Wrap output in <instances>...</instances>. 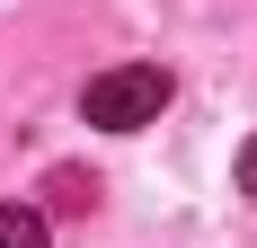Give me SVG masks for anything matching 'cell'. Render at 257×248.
Segmentation results:
<instances>
[{
    "instance_id": "cell-1",
    "label": "cell",
    "mask_w": 257,
    "mask_h": 248,
    "mask_svg": "<svg viewBox=\"0 0 257 248\" xmlns=\"http://www.w3.org/2000/svg\"><path fill=\"white\" fill-rule=\"evenodd\" d=\"M160 106H169V71L160 62H115V71H98L80 89V115L106 124V133H142V124H160Z\"/></svg>"
},
{
    "instance_id": "cell-2",
    "label": "cell",
    "mask_w": 257,
    "mask_h": 248,
    "mask_svg": "<svg viewBox=\"0 0 257 248\" xmlns=\"http://www.w3.org/2000/svg\"><path fill=\"white\" fill-rule=\"evenodd\" d=\"M45 195H53V213H89V204H98V177H80V169H53V177H45Z\"/></svg>"
},
{
    "instance_id": "cell-3",
    "label": "cell",
    "mask_w": 257,
    "mask_h": 248,
    "mask_svg": "<svg viewBox=\"0 0 257 248\" xmlns=\"http://www.w3.org/2000/svg\"><path fill=\"white\" fill-rule=\"evenodd\" d=\"M0 248H45V213L36 204H0Z\"/></svg>"
},
{
    "instance_id": "cell-4",
    "label": "cell",
    "mask_w": 257,
    "mask_h": 248,
    "mask_svg": "<svg viewBox=\"0 0 257 248\" xmlns=\"http://www.w3.org/2000/svg\"><path fill=\"white\" fill-rule=\"evenodd\" d=\"M239 195L257 204V133H248V142H239Z\"/></svg>"
}]
</instances>
